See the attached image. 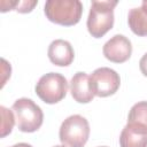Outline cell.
<instances>
[{"label": "cell", "mask_w": 147, "mask_h": 147, "mask_svg": "<svg viewBox=\"0 0 147 147\" xmlns=\"http://www.w3.org/2000/svg\"><path fill=\"white\" fill-rule=\"evenodd\" d=\"M10 109L6 108L5 106H0V114H1V126H0V137L5 138L7 134H9L13 130V126L15 124V115L13 114Z\"/></svg>", "instance_id": "12"}, {"label": "cell", "mask_w": 147, "mask_h": 147, "mask_svg": "<svg viewBox=\"0 0 147 147\" xmlns=\"http://www.w3.org/2000/svg\"><path fill=\"white\" fill-rule=\"evenodd\" d=\"M10 147H33V146H31L30 144H26V142H18V144H15Z\"/></svg>", "instance_id": "16"}, {"label": "cell", "mask_w": 147, "mask_h": 147, "mask_svg": "<svg viewBox=\"0 0 147 147\" xmlns=\"http://www.w3.org/2000/svg\"><path fill=\"white\" fill-rule=\"evenodd\" d=\"M47 55L54 65L68 67L74 61L75 52L69 41L63 39H55L49 44Z\"/></svg>", "instance_id": "8"}, {"label": "cell", "mask_w": 147, "mask_h": 147, "mask_svg": "<svg viewBox=\"0 0 147 147\" xmlns=\"http://www.w3.org/2000/svg\"><path fill=\"white\" fill-rule=\"evenodd\" d=\"M139 68H140L141 74L147 77V53L144 54L142 57L140 59V61H139Z\"/></svg>", "instance_id": "15"}, {"label": "cell", "mask_w": 147, "mask_h": 147, "mask_svg": "<svg viewBox=\"0 0 147 147\" xmlns=\"http://www.w3.org/2000/svg\"><path fill=\"white\" fill-rule=\"evenodd\" d=\"M127 122L138 123L147 127V101H139L131 107Z\"/></svg>", "instance_id": "11"}, {"label": "cell", "mask_w": 147, "mask_h": 147, "mask_svg": "<svg viewBox=\"0 0 147 147\" xmlns=\"http://www.w3.org/2000/svg\"><path fill=\"white\" fill-rule=\"evenodd\" d=\"M11 110L14 111L17 127L22 132H34L42 124L44 113L41 108L31 99H17L13 103Z\"/></svg>", "instance_id": "3"}, {"label": "cell", "mask_w": 147, "mask_h": 147, "mask_svg": "<svg viewBox=\"0 0 147 147\" xmlns=\"http://www.w3.org/2000/svg\"><path fill=\"white\" fill-rule=\"evenodd\" d=\"M1 3L8 5V7L6 8L5 11L15 9L18 13H30L33 9V7L38 3V1L37 0H23V1H6V0H2Z\"/></svg>", "instance_id": "13"}, {"label": "cell", "mask_w": 147, "mask_h": 147, "mask_svg": "<svg viewBox=\"0 0 147 147\" xmlns=\"http://www.w3.org/2000/svg\"><path fill=\"white\" fill-rule=\"evenodd\" d=\"M116 5L117 0L92 1L86 22L87 30L92 37L101 38L113 28L114 7Z\"/></svg>", "instance_id": "1"}, {"label": "cell", "mask_w": 147, "mask_h": 147, "mask_svg": "<svg viewBox=\"0 0 147 147\" xmlns=\"http://www.w3.org/2000/svg\"><path fill=\"white\" fill-rule=\"evenodd\" d=\"M1 63H2V83H1V87L6 84V80L8 77H10V72H11V68L10 64L5 60L1 59Z\"/></svg>", "instance_id": "14"}, {"label": "cell", "mask_w": 147, "mask_h": 147, "mask_svg": "<svg viewBox=\"0 0 147 147\" xmlns=\"http://www.w3.org/2000/svg\"><path fill=\"white\" fill-rule=\"evenodd\" d=\"M121 147H147V127L138 123H129L119 136Z\"/></svg>", "instance_id": "9"}, {"label": "cell", "mask_w": 147, "mask_h": 147, "mask_svg": "<svg viewBox=\"0 0 147 147\" xmlns=\"http://www.w3.org/2000/svg\"><path fill=\"white\" fill-rule=\"evenodd\" d=\"M88 121L78 114L67 117L59 131L60 141L65 147H84L88 140Z\"/></svg>", "instance_id": "4"}, {"label": "cell", "mask_w": 147, "mask_h": 147, "mask_svg": "<svg viewBox=\"0 0 147 147\" xmlns=\"http://www.w3.org/2000/svg\"><path fill=\"white\" fill-rule=\"evenodd\" d=\"M102 52L107 60L114 63H123L132 54V44L125 36L115 34L103 45Z\"/></svg>", "instance_id": "7"}, {"label": "cell", "mask_w": 147, "mask_h": 147, "mask_svg": "<svg viewBox=\"0 0 147 147\" xmlns=\"http://www.w3.org/2000/svg\"><path fill=\"white\" fill-rule=\"evenodd\" d=\"M70 92L75 101L79 103H88L93 100L94 94L90 85V76L86 72L78 71L70 80Z\"/></svg>", "instance_id": "10"}, {"label": "cell", "mask_w": 147, "mask_h": 147, "mask_svg": "<svg viewBox=\"0 0 147 147\" xmlns=\"http://www.w3.org/2000/svg\"><path fill=\"white\" fill-rule=\"evenodd\" d=\"M54 147H65L64 145H56V146H54Z\"/></svg>", "instance_id": "17"}, {"label": "cell", "mask_w": 147, "mask_h": 147, "mask_svg": "<svg viewBox=\"0 0 147 147\" xmlns=\"http://www.w3.org/2000/svg\"><path fill=\"white\" fill-rule=\"evenodd\" d=\"M99 147H108V146H99Z\"/></svg>", "instance_id": "18"}, {"label": "cell", "mask_w": 147, "mask_h": 147, "mask_svg": "<svg viewBox=\"0 0 147 147\" xmlns=\"http://www.w3.org/2000/svg\"><path fill=\"white\" fill-rule=\"evenodd\" d=\"M90 85L94 95L106 98L117 92L121 85L119 75L108 67L95 69L90 76Z\"/></svg>", "instance_id": "6"}, {"label": "cell", "mask_w": 147, "mask_h": 147, "mask_svg": "<svg viewBox=\"0 0 147 147\" xmlns=\"http://www.w3.org/2000/svg\"><path fill=\"white\" fill-rule=\"evenodd\" d=\"M36 94L45 103L53 105L60 102L68 92L67 78L59 72H48L41 76L36 84Z\"/></svg>", "instance_id": "5"}, {"label": "cell", "mask_w": 147, "mask_h": 147, "mask_svg": "<svg viewBox=\"0 0 147 147\" xmlns=\"http://www.w3.org/2000/svg\"><path fill=\"white\" fill-rule=\"evenodd\" d=\"M44 11L51 22L70 26L80 21L83 3L79 0H47Z\"/></svg>", "instance_id": "2"}]
</instances>
